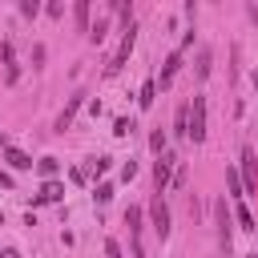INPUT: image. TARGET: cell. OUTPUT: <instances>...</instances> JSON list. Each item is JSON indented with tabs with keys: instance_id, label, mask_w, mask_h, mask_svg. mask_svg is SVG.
<instances>
[{
	"instance_id": "1",
	"label": "cell",
	"mask_w": 258,
	"mask_h": 258,
	"mask_svg": "<svg viewBox=\"0 0 258 258\" xmlns=\"http://www.w3.org/2000/svg\"><path fill=\"white\" fill-rule=\"evenodd\" d=\"M185 137L189 141H206V97L202 93L189 101V133Z\"/></svg>"
},
{
	"instance_id": "2",
	"label": "cell",
	"mask_w": 258,
	"mask_h": 258,
	"mask_svg": "<svg viewBox=\"0 0 258 258\" xmlns=\"http://www.w3.org/2000/svg\"><path fill=\"white\" fill-rule=\"evenodd\" d=\"M133 40H137V28H133V20H129V24H125V36H121V44H117V52H113V60H109V69H105L109 77L121 73V64H125L129 52H133Z\"/></svg>"
},
{
	"instance_id": "3",
	"label": "cell",
	"mask_w": 258,
	"mask_h": 258,
	"mask_svg": "<svg viewBox=\"0 0 258 258\" xmlns=\"http://www.w3.org/2000/svg\"><path fill=\"white\" fill-rule=\"evenodd\" d=\"M149 218H153V230H157V238L165 242V238H169V206L161 202V194L149 202Z\"/></svg>"
},
{
	"instance_id": "4",
	"label": "cell",
	"mask_w": 258,
	"mask_h": 258,
	"mask_svg": "<svg viewBox=\"0 0 258 258\" xmlns=\"http://www.w3.org/2000/svg\"><path fill=\"white\" fill-rule=\"evenodd\" d=\"M125 222H129V242H133V258H141V254H145V246H141V206H129Z\"/></svg>"
},
{
	"instance_id": "5",
	"label": "cell",
	"mask_w": 258,
	"mask_h": 258,
	"mask_svg": "<svg viewBox=\"0 0 258 258\" xmlns=\"http://www.w3.org/2000/svg\"><path fill=\"white\" fill-rule=\"evenodd\" d=\"M173 161H177L173 153H161V157H157V165H153V181H157V194H161V189L173 181Z\"/></svg>"
},
{
	"instance_id": "6",
	"label": "cell",
	"mask_w": 258,
	"mask_h": 258,
	"mask_svg": "<svg viewBox=\"0 0 258 258\" xmlns=\"http://www.w3.org/2000/svg\"><path fill=\"white\" fill-rule=\"evenodd\" d=\"M177 69H181V48H173V52L165 56V69H161V77H157L153 85H161V89H169V81L177 77Z\"/></svg>"
},
{
	"instance_id": "7",
	"label": "cell",
	"mask_w": 258,
	"mask_h": 258,
	"mask_svg": "<svg viewBox=\"0 0 258 258\" xmlns=\"http://www.w3.org/2000/svg\"><path fill=\"white\" fill-rule=\"evenodd\" d=\"M81 105H85V93H77V97H73V101H69V105H64V113H60V117H56V129H60V133H64V129H69V125H73V113H77V109H81Z\"/></svg>"
},
{
	"instance_id": "8",
	"label": "cell",
	"mask_w": 258,
	"mask_h": 258,
	"mask_svg": "<svg viewBox=\"0 0 258 258\" xmlns=\"http://www.w3.org/2000/svg\"><path fill=\"white\" fill-rule=\"evenodd\" d=\"M60 198H64V185L60 181H44L40 194H36V202H60Z\"/></svg>"
},
{
	"instance_id": "9",
	"label": "cell",
	"mask_w": 258,
	"mask_h": 258,
	"mask_svg": "<svg viewBox=\"0 0 258 258\" xmlns=\"http://www.w3.org/2000/svg\"><path fill=\"white\" fill-rule=\"evenodd\" d=\"M4 161H8L12 169H32V157H28L24 149H8V153H4Z\"/></svg>"
},
{
	"instance_id": "10",
	"label": "cell",
	"mask_w": 258,
	"mask_h": 258,
	"mask_svg": "<svg viewBox=\"0 0 258 258\" xmlns=\"http://www.w3.org/2000/svg\"><path fill=\"white\" fill-rule=\"evenodd\" d=\"M173 133H177V137H185V133H189V105H181V109H177V117H173Z\"/></svg>"
},
{
	"instance_id": "11",
	"label": "cell",
	"mask_w": 258,
	"mask_h": 258,
	"mask_svg": "<svg viewBox=\"0 0 258 258\" xmlns=\"http://www.w3.org/2000/svg\"><path fill=\"white\" fill-rule=\"evenodd\" d=\"M242 161H246V185L254 189V185H258V173H254V165H258V161H254V149H242Z\"/></svg>"
},
{
	"instance_id": "12",
	"label": "cell",
	"mask_w": 258,
	"mask_h": 258,
	"mask_svg": "<svg viewBox=\"0 0 258 258\" xmlns=\"http://www.w3.org/2000/svg\"><path fill=\"white\" fill-rule=\"evenodd\" d=\"M153 93H157V85H153V81H145V85H141V97H137V105H141V109H149V105H153Z\"/></svg>"
},
{
	"instance_id": "13",
	"label": "cell",
	"mask_w": 258,
	"mask_h": 258,
	"mask_svg": "<svg viewBox=\"0 0 258 258\" xmlns=\"http://www.w3.org/2000/svg\"><path fill=\"white\" fill-rule=\"evenodd\" d=\"M105 28H109V20H97V24H89V40H93V44H101V40H105Z\"/></svg>"
},
{
	"instance_id": "14",
	"label": "cell",
	"mask_w": 258,
	"mask_h": 258,
	"mask_svg": "<svg viewBox=\"0 0 258 258\" xmlns=\"http://www.w3.org/2000/svg\"><path fill=\"white\" fill-rule=\"evenodd\" d=\"M198 77H202V81L210 77V48H202V52H198Z\"/></svg>"
},
{
	"instance_id": "15",
	"label": "cell",
	"mask_w": 258,
	"mask_h": 258,
	"mask_svg": "<svg viewBox=\"0 0 258 258\" xmlns=\"http://www.w3.org/2000/svg\"><path fill=\"white\" fill-rule=\"evenodd\" d=\"M36 169H40V173L52 181V173H56V157H40V161H36Z\"/></svg>"
},
{
	"instance_id": "16",
	"label": "cell",
	"mask_w": 258,
	"mask_h": 258,
	"mask_svg": "<svg viewBox=\"0 0 258 258\" xmlns=\"http://www.w3.org/2000/svg\"><path fill=\"white\" fill-rule=\"evenodd\" d=\"M238 222H242V230H258V222H254V214L246 206H238Z\"/></svg>"
},
{
	"instance_id": "17",
	"label": "cell",
	"mask_w": 258,
	"mask_h": 258,
	"mask_svg": "<svg viewBox=\"0 0 258 258\" xmlns=\"http://www.w3.org/2000/svg\"><path fill=\"white\" fill-rule=\"evenodd\" d=\"M149 149H153V153H157V157H161V153H165V133H161V129H157V133H153V137H149Z\"/></svg>"
},
{
	"instance_id": "18",
	"label": "cell",
	"mask_w": 258,
	"mask_h": 258,
	"mask_svg": "<svg viewBox=\"0 0 258 258\" xmlns=\"http://www.w3.org/2000/svg\"><path fill=\"white\" fill-rule=\"evenodd\" d=\"M77 24L89 32V4H77Z\"/></svg>"
},
{
	"instance_id": "19",
	"label": "cell",
	"mask_w": 258,
	"mask_h": 258,
	"mask_svg": "<svg viewBox=\"0 0 258 258\" xmlns=\"http://www.w3.org/2000/svg\"><path fill=\"white\" fill-rule=\"evenodd\" d=\"M226 181H230L234 194H242V177H238V169H226Z\"/></svg>"
},
{
	"instance_id": "20",
	"label": "cell",
	"mask_w": 258,
	"mask_h": 258,
	"mask_svg": "<svg viewBox=\"0 0 258 258\" xmlns=\"http://www.w3.org/2000/svg\"><path fill=\"white\" fill-rule=\"evenodd\" d=\"M129 129H133V121H125V117H117V125H113V133H117V137H125Z\"/></svg>"
},
{
	"instance_id": "21",
	"label": "cell",
	"mask_w": 258,
	"mask_h": 258,
	"mask_svg": "<svg viewBox=\"0 0 258 258\" xmlns=\"http://www.w3.org/2000/svg\"><path fill=\"white\" fill-rule=\"evenodd\" d=\"M109 198H113V185L101 181V185H97V202H109Z\"/></svg>"
},
{
	"instance_id": "22",
	"label": "cell",
	"mask_w": 258,
	"mask_h": 258,
	"mask_svg": "<svg viewBox=\"0 0 258 258\" xmlns=\"http://www.w3.org/2000/svg\"><path fill=\"white\" fill-rule=\"evenodd\" d=\"M105 254H109V258H121V246H117V238H105Z\"/></svg>"
},
{
	"instance_id": "23",
	"label": "cell",
	"mask_w": 258,
	"mask_h": 258,
	"mask_svg": "<svg viewBox=\"0 0 258 258\" xmlns=\"http://www.w3.org/2000/svg\"><path fill=\"white\" fill-rule=\"evenodd\" d=\"M0 185H8V189H12V177H8L4 169H0Z\"/></svg>"
},
{
	"instance_id": "24",
	"label": "cell",
	"mask_w": 258,
	"mask_h": 258,
	"mask_svg": "<svg viewBox=\"0 0 258 258\" xmlns=\"http://www.w3.org/2000/svg\"><path fill=\"white\" fill-rule=\"evenodd\" d=\"M0 258H20V254L16 250H0Z\"/></svg>"
},
{
	"instance_id": "25",
	"label": "cell",
	"mask_w": 258,
	"mask_h": 258,
	"mask_svg": "<svg viewBox=\"0 0 258 258\" xmlns=\"http://www.w3.org/2000/svg\"><path fill=\"white\" fill-rule=\"evenodd\" d=\"M246 258H258V254H246Z\"/></svg>"
}]
</instances>
